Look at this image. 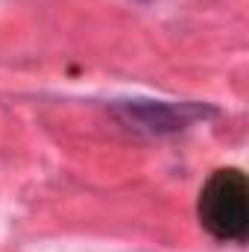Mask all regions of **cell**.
<instances>
[{
  "mask_svg": "<svg viewBox=\"0 0 249 252\" xmlns=\"http://www.w3.org/2000/svg\"><path fill=\"white\" fill-rule=\"evenodd\" d=\"M112 115L135 132L144 135H173L187 126L217 118V109L208 103H170V100H124L112 106Z\"/></svg>",
  "mask_w": 249,
  "mask_h": 252,
  "instance_id": "cell-2",
  "label": "cell"
},
{
  "mask_svg": "<svg viewBox=\"0 0 249 252\" xmlns=\"http://www.w3.org/2000/svg\"><path fill=\"white\" fill-rule=\"evenodd\" d=\"M196 214L202 229L223 244H244L249 235V182L238 167H220L199 190Z\"/></svg>",
  "mask_w": 249,
  "mask_h": 252,
  "instance_id": "cell-1",
  "label": "cell"
}]
</instances>
